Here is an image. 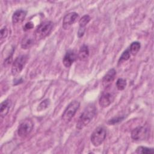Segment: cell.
I'll list each match as a JSON object with an SVG mask.
<instances>
[{
    "label": "cell",
    "instance_id": "20",
    "mask_svg": "<svg viewBox=\"0 0 154 154\" xmlns=\"http://www.w3.org/2000/svg\"><path fill=\"white\" fill-rule=\"evenodd\" d=\"M50 105V100L48 99H46L44 100H43L39 105L37 107V110L38 111H42L45 109L46 108L49 106Z\"/></svg>",
    "mask_w": 154,
    "mask_h": 154
},
{
    "label": "cell",
    "instance_id": "12",
    "mask_svg": "<svg viewBox=\"0 0 154 154\" xmlns=\"http://www.w3.org/2000/svg\"><path fill=\"white\" fill-rule=\"evenodd\" d=\"M116 76V70L114 69H111L105 75L102 79V83L105 86L109 85L115 79Z\"/></svg>",
    "mask_w": 154,
    "mask_h": 154
},
{
    "label": "cell",
    "instance_id": "17",
    "mask_svg": "<svg viewBox=\"0 0 154 154\" xmlns=\"http://www.w3.org/2000/svg\"><path fill=\"white\" fill-rule=\"evenodd\" d=\"M135 153L143 154H153L154 153V150L153 148H149L144 146H138L136 149Z\"/></svg>",
    "mask_w": 154,
    "mask_h": 154
},
{
    "label": "cell",
    "instance_id": "15",
    "mask_svg": "<svg viewBox=\"0 0 154 154\" xmlns=\"http://www.w3.org/2000/svg\"><path fill=\"white\" fill-rule=\"evenodd\" d=\"M89 56V49L88 46L83 45L79 49L78 57L81 61H84L88 58Z\"/></svg>",
    "mask_w": 154,
    "mask_h": 154
},
{
    "label": "cell",
    "instance_id": "3",
    "mask_svg": "<svg viewBox=\"0 0 154 154\" xmlns=\"http://www.w3.org/2000/svg\"><path fill=\"white\" fill-rule=\"evenodd\" d=\"M106 129L102 126H99L92 132L90 137V140L94 146L97 147L102 144L106 138Z\"/></svg>",
    "mask_w": 154,
    "mask_h": 154
},
{
    "label": "cell",
    "instance_id": "22",
    "mask_svg": "<svg viewBox=\"0 0 154 154\" xmlns=\"http://www.w3.org/2000/svg\"><path fill=\"white\" fill-rule=\"evenodd\" d=\"M124 119V117H114L112 119H110L108 120V123L109 124H115V123H117L118 122H121L123 119Z\"/></svg>",
    "mask_w": 154,
    "mask_h": 154
},
{
    "label": "cell",
    "instance_id": "21",
    "mask_svg": "<svg viewBox=\"0 0 154 154\" xmlns=\"http://www.w3.org/2000/svg\"><path fill=\"white\" fill-rule=\"evenodd\" d=\"M130 55H131V54H130V53H129L128 49L125 50V51L122 53V54L121 55V56H120V58H119V62L120 63V62H122V61H126V60H128L130 58Z\"/></svg>",
    "mask_w": 154,
    "mask_h": 154
},
{
    "label": "cell",
    "instance_id": "25",
    "mask_svg": "<svg viewBox=\"0 0 154 154\" xmlns=\"http://www.w3.org/2000/svg\"><path fill=\"white\" fill-rule=\"evenodd\" d=\"M85 31V28H84V27H79V29H78V33H77L78 37H82L84 35V34Z\"/></svg>",
    "mask_w": 154,
    "mask_h": 154
},
{
    "label": "cell",
    "instance_id": "5",
    "mask_svg": "<svg viewBox=\"0 0 154 154\" xmlns=\"http://www.w3.org/2000/svg\"><path fill=\"white\" fill-rule=\"evenodd\" d=\"M34 124L30 119L23 120L19 125L17 128V134L22 138L26 137L32 131Z\"/></svg>",
    "mask_w": 154,
    "mask_h": 154
},
{
    "label": "cell",
    "instance_id": "7",
    "mask_svg": "<svg viewBox=\"0 0 154 154\" xmlns=\"http://www.w3.org/2000/svg\"><path fill=\"white\" fill-rule=\"evenodd\" d=\"M79 15L76 12H70L67 14L63 20V28L64 29H68L78 19Z\"/></svg>",
    "mask_w": 154,
    "mask_h": 154
},
{
    "label": "cell",
    "instance_id": "4",
    "mask_svg": "<svg viewBox=\"0 0 154 154\" xmlns=\"http://www.w3.org/2000/svg\"><path fill=\"white\" fill-rule=\"evenodd\" d=\"M80 106L79 102L73 100L66 107L62 114V119L64 122H69L76 114Z\"/></svg>",
    "mask_w": 154,
    "mask_h": 154
},
{
    "label": "cell",
    "instance_id": "6",
    "mask_svg": "<svg viewBox=\"0 0 154 154\" xmlns=\"http://www.w3.org/2000/svg\"><path fill=\"white\" fill-rule=\"evenodd\" d=\"M28 60V56L20 55L18 56L13 63L11 67V73L14 76L17 75L23 69Z\"/></svg>",
    "mask_w": 154,
    "mask_h": 154
},
{
    "label": "cell",
    "instance_id": "23",
    "mask_svg": "<svg viewBox=\"0 0 154 154\" xmlns=\"http://www.w3.org/2000/svg\"><path fill=\"white\" fill-rule=\"evenodd\" d=\"M0 34H1V40L6 38V37L7 36V34H8V29L6 26H4L3 28H1Z\"/></svg>",
    "mask_w": 154,
    "mask_h": 154
},
{
    "label": "cell",
    "instance_id": "10",
    "mask_svg": "<svg viewBox=\"0 0 154 154\" xmlns=\"http://www.w3.org/2000/svg\"><path fill=\"white\" fill-rule=\"evenodd\" d=\"M76 54L72 50H69L63 59V63L66 67H69L76 59Z\"/></svg>",
    "mask_w": 154,
    "mask_h": 154
},
{
    "label": "cell",
    "instance_id": "14",
    "mask_svg": "<svg viewBox=\"0 0 154 154\" xmlns=\"http://www.w3.org/2000/svg\"><path fill=\"white\" fill-rule=\"evenodd\" d=\"M11 106V102L10 100L7 99L1 103L0 115L1 117H4L8 113Z\"/></svg>",
    "mask_w": 154,
    "mask_h": 154
},
{
    "label": "cell",
    "instance_id": "19",
    "mask_svg": "<svg viewBox=\"0 0 154 154\" xmlns=\"http://www.w3.org/2000/svg\"><path fill=\"white\" fill-rule=\"evenodd\" d=\"M126 85V81L123 78H119L116 82V87L119 90H123Z\"/></svg>",
    "mask_w": 154,
    "mask_h": 154
},
{
    "label": "cell",
    "instance_id": "8",
    "mask_svg": "<svg viewBox=\"0 0 154 154\" xmlns=\"http://www.w3.org/2000/svg\"><path fill=\"white\" fill-rule=\"evenodd\" d=\"M147 135V129L144 126H138L131 132V138L134 140H144Z\"/></svg>",
    "mask_w": 154,
    "mask_h": 154
},
{
    "label": "cell",
    "instance_id": "13",
    "mask_svg": "<svg viewBox=\"0 0 154 154\" xmlns=\"http://www.w3.org/2000/svg\"><path fill=\"white\" fill-rule=\"evenodd\" d=\"M35 37L34 35L27 34L26 35L21 41V47L23 49L30 48L34 44Z\"/></svg>",
    "mask_w": 154,
    "mask_h": 154
},
{
    "label": "cell",
    "instance_id": "11",
    "mask_svg": "<svg viewBox=\"0 0 154 154\" xmlns=\"http://www.w3.org/2000/svg\"><path fill=\"white\" fill-rule=\"evenodd\" d=\"M26 11L23 10H16L12 16V22L14 24L21 23L25 19L26 16Z\"/></svg>",
    "mask_w": 154,
    "mask_h": 154
},
{
    "label": "cell",
    "instance_id": "24",
    "mask_svg": "<svg viewBox=\"0 0 154 154\" xmlns=\"http://www.w3.org/2000/svg\"><path fill=\"white\" fill-rule=\"evenodd\" d=\"M34 27V24L32 22H27L23 26V30L24 31H28L30 29H32V28Z\"/></svg>",
    "mask_w": 154,
    "mask_h": 154
},
{
    "label": "cell",
    "instance_id": "2",
    "mask_svg": "<svg viewBox=\"0 0 154 154\" xmlns=\"http://www.w3.org/2000/svg\"><path fill=\"white\" fill-rule=\"evenodd\" d=\"M54 23L52 22L45 21L38 25L35 29L34 35L36 40H41L47 37L52 31Z\"/></svg>",
    "mask_w": 154,
    "mask_h": 154
},
{
    "label": "cell",
    "instance_id": "26",
    "mask_svg": "<svg viewBox=\"0 0 154 154\" xmlns=\"http://www.w3.org/2000/svg\"><path fill=\"white\" fill-rule=\"evenodd\" d=\"M12 61V55H9L4 61V65H9Z\"/></svg>",
    "mask_w": 154,
    "mask_h": 154
},
{
    "label": "cell",
    "instance_id": "1",
    "mask_svg": "<svg viewBox=\"0 0 154 154\" xmlns=\"http://www.w3.org/2000/svg\"><path fill=\"white\" fill-rule=\"evenodd\" d=\"M96 113V109L93 105L86 107L79 116L76 123V128L79 130L84 128L91 121Z\"/></svg>",
    "mask_w": 154,
    "mask_h": 154
},
{
    "label": "cell",
    "instance_id": "16",
    "mask_svg": "<svg viewBox=\"0 0 154 154\" xmlns=\"http://www.w3.org/2000/svg\"><path fill=\"white\" fill-rule=\"evenodd\" d=\"M141 47L140 43L138 42H134L129 46L128 49L130 54L132 55H135L139 51Z\"/></svg>",
    "mask_w": 154,
    "mask_h": 154
},
{
    "label": "cell",
    "instance_id": "18",
    "mask_svg": "<svg viewBox=\"0 0 154 154\" xmlns=\"http://www.w3.org/2000/svg\"><path fill=\"white\" fill-rule=\"evenodd\" d=\"M91 18L89 15L85 14L79 20V27H84L85 28V26L88 24V23L90 22Z\"/></svg>",
    "mask_w": 154,
    "mask_h": 154
},
{
    "label": "cell",
    "instance_id": "9",
    "mask_svg": "<svg viewBox=\"0 0 154 154\" xmlns=\"http://www.w3.org/2000/svg\"><path fill=\"white\" fill-rule=\"evenodd\" d=\"M114 100V96L112 93L106 92L102 94L99 100V104L102 108H106L111 105Z\"/></svg>",
    "mask_w": 154,
    "mask_h": 154
}]
</instances>
